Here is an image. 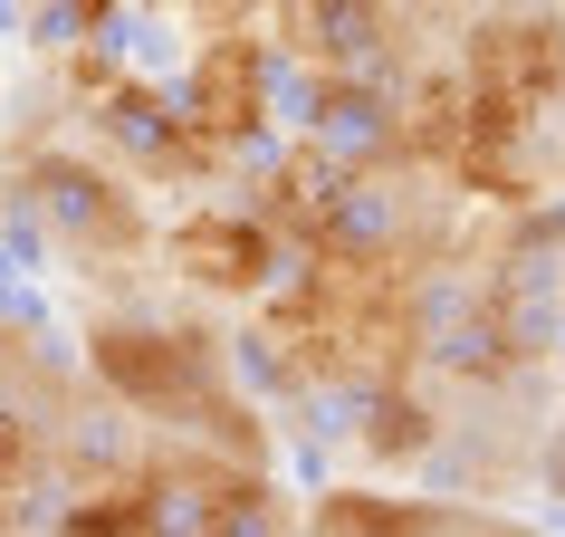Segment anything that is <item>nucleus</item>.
Here are the masks:
<instances>
[{"label": "nucleus", "mask_w": 565, "mask_h": 537, "mask_svg": "<svg viewBox=\"0 0 565 537\" xmlns=\"http://www.w3.org/2000/svg\"><path fill=\"white\" fill-rule=\"evenodd\" d=\"M10 211L30 221L39 240H67L77 260H135L145 250V211L106 164L87 154H30L20 182H10Z\"/></svg>", "instance_id": "f257e3e1"}, {"label": "nucleus", "mask_w": 565, "mask_h": 537, "mask_svg": "<svg viewBox=\"0 0 565 537\" xmlns=\"http://www.w3.org/2000/svg\"><path fill=\"white\" fill-rule=\"evenodd\" d=\"M173 268L202 298H268V288H288L298 260L259 231V211H192L173 231Z\"/></svg>", "instance_id": "f03ea898"}, {"label": "nucleus", "mask_w": 565, "mask_h": 537, "mask_svg": "<svg viewBox=\"0 0 565 537\" xmlns=\"http://www.w3.org/2000/svg\"><path fill=\"white\" fill-rule=\"evenodd\" d=\"M536 471H546V489H556V499H565V432H556V442H546V461H536Z\"/></svg>", "instance_id": "7ed1b4c3"}, {"label": "nucleus", "mask_w": 565, "mask_h": 537, "mask_svg": "<svg viewBox=\"0 0 565 537\" xmlns=\"http://www.w3.org/2000/svg\"><path fill=\"white\" fill-rule=\"evenodd\" d=\"M0 537H10V508H0Z\"/></svg>", "instance_id": "20e7f679"}]
</instances>
